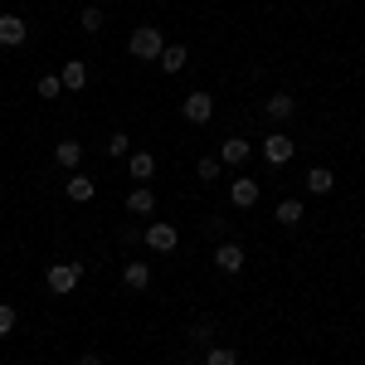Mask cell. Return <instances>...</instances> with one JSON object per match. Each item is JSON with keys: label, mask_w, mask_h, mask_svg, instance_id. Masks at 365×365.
<instances>
[{"label": "cell", "mask_w": 365, "mask_h": 365, "mask_svg": "<svg viewBox=\"0 0 365 365\" xmlns=\"http://www.w3.org/2000/svg\"><path fill=\"white\" fill-rule=\"evenodd\" d=\"M161 49H166V34L156 25H137L132 29V54L137 58H161Z\"/></svg>", "instance_id": "obj_1"}, {"label": "cell", "mask_w": 365, "mask_h": 365, "mask_svg": "<svg viewBox=\"0 0 365 365\" xmlns=\"http://www.w3.org/2000/svg\"><path fill=\"white\" fill-rule=\"evenodd\" d=\"M258 151H263V161H268V166H287V161H292V151H297V141L282 137V132H268V137L258 141Z\"/></svg>", "instance_id": "obj_2"}, {"label": "cell", "mask_w": 365, "mask_h": 365, "mask_svg": "<svg viewBox=\"0 0 365 365\" xmlns=\"http://www.w3.org/2000/svg\"><path fill=\"white\" fill-rule=\"evenodd\" d=\"M78 278H83V263H49V273H44V282H49V292H73L78 287Z\"/></svg>", "instance_id": "obj_3"}, {"label": "cell", "mask_w": 365, "mask_h": 365, "mask_svg": "<svg viewBox=\"0 0 365 365\" xmlns=\"http://www.w3.org/2000/svg\"><path fill=\"white\" fill-rule=\"evenodd\" d=\"M141 239H146V249H156V253H175V249H180L175 225H146V229H141Z\"/></svg>", "instance_id": "obj_4"}, {"label": "cell", "mask_w": 365, "mask_h": 365, "mask_svg": "<svg viewBox=\"0 0 365 365\" xmlns=\"http://www.w3.org/2000/svg\"><path fill=\"white\" fill-rule=\"evenodd\" d=\"M180 117L195 122V127H205V122L215 117V98H210V93H190V98L180 103Z\"/></svg>", "instance_id": "obj_5"}, {"label": "cell", "mask_w": 365, "mask_h": 365, "mask_svg": "<svg viewBox=\"0 0 365 365\" xmlns=\"http://www.w3.org/2000/svg\"><path fill=\"white\" fill-rule=\"evenodd\" d=\"M25 39H29V25L20 15H0V44H5V49H20Z\"/></svg>", "instance_id": "obj_6"}, {"label": "cell", "mask_w": 365, "mask_h": 365, "mask_svg": "<svg viewBox=\"0 0 365 365\" xmlns=\"http://www.w3.org/2000/svg\"><path fill=\"white\" fill-rule=\"evenodd\" d=\"M58 83L68 88V93H83V88H88V63H83V58H68V63L58 68Z\"/></svg>", "instance_id": "obj_7"}, {"label": "cell", "mask_w": 365, "mask_h": 365, "mask_svg": "<svg viewBox=\"0 0 365 365\" xmlns=\"http://www.w3.org/2000/svg\"><path fill=\"white\" fill-rule=\"evenodd\" d=\"M229 200H234V210H253V205H258V180L239 175V180L229 185Z\"/></svg>", "instance_id": "obj_8"}, {"label": "cell", "mask_w": 365, "mask_h": 365, "mask_svg": "<svg viewBox=\"0 0 365 365\" xmlns=\"http://www.w3.org/2000/svg\"><path fill=\"white\" fill-rule=\"evenodd\" d=\"M215 268L229 273V278L244 273V249H239V244H220V249H215Z\"/></svg>", "instance_id": "obj_9"}, {"label": "cell", "mask_w": 365, "mask_h": 365, "mask_svg": "<svg viewBox=\"0 0 365 365\" xmlns=\"http://www.w3.org/2000/svg\"><path fill=\"white\" fill-rule=\"evenodd\" d=\"M63 195L73 200V205H88V200L98 195V185H93V180H88V175H78V170H73V175H68V180H63Z\"/></svg>", "instance_id": "obj_10"}, {"label": "cell", "mask_w": 365, "mask_h": 365, "mask_svg": "<svg viewBox=\"0 0 365 365\" xmlns=\"http://www.w3.org/2000/svg\"><path fill=\"white\" fill-rule=\"evenodd\" d=\"M249 151H253V146L244 137H229L225 146H220V166H244V161H249Z\"/></svg>", "instance_id": "obj_11"}, {"label": "cell", "mask_w": 365, "mask_h": 365, "mask_svg": "<svg viewBox=\"0 0 365 365\" xmlns=\"http://www.w3.org/2000/svg\"><path fill=\"white\" fill-rule=\"evenodd\" d=\"M302 185H307L312 195H331V190H336V175H331V170H327V166H312V170H307V180H302Z\"/></svg>", "instance_id": "obj_12"}, {"label": "cell", "mask_w": 365, "mask_h": 365, "mask_svg": "<svg viewBox=\"0 0 365 365\" xmlns=\"http://www.w3.org/2000/svg\"><path fill=\"white\" fill-rule=\"evenodd\" d=\"M263 113L273 117V122H287V117L297 113V103H292V93H273V98L263 103Z\"/></svg>", "instance_id": "obj_13"}, {"label": "cell", "mask_w": 365, "mask_h": 365, "mask_svg": "<svg viewBox=\"0 0 365 365\" xmlns=\"http://www.w3.org/2000/svg\"><path fill=\"white\" fill-rule=\"evenodd\" d=\"M127 170H132V180H151L156 175V156L151 151H132L127 156Z\"/></svg>", "instance_id": "obj_14"}, {"label": "cell", "mask_w": 365, "mask_h": 365, "mask_svg": "<svg viewBox=\"0 0 365 365\" xmlns=\"http://www.w3.org/2000/svg\"><path fill=\"white\" fill-rule=\"evenodd\" d=\"M54 161L63 170H78V166H83V146H78V141H58V146H54Z\"/></svg>", "instance_id": "obj_15"}, {"label": "cell", "mask_w": 365, "mask_h": 365, "mask_svg": "<svg viewBox=\"0 0 365 365\" xmlns=\"http://www.w3.org/2000/svg\"><path fill=\"white\" fill-rule=\"evenodd\" d=\"M127 210H132V215H151V210H156V190H151V185H137V190L127 195Z\"/></svg>", "instance_id": "obj_16"}, {"label": "cell", "mask_w": 365, "mask_h": 365, "mask_svg": "<svg viewBox=\"0 0 365 365\" xmlns=\"http://www.w3.org/2000/svg\"><path fill=\"white\" fill-rule=\"evenodd\" d=\"M185 68V44H166L161 49V73H180Z\"/></svg>", "instance_id": "obj_17"}, {"label": "cell", "mask_w": 365, "mask_h": 365, "mask_svg": "<svg viewBox=\"0 0 365 365\" xmlns=\"http://www.w3.org/2000/svg\"><path fill=\"white\" fill-rule=\"evenodd\" d=\"M122 282H127L132 292H141V287L151 282V268H146V263H127V268H122Z\"/></svg>", "instance_id": "obj_18"}, {"label": "cell", "mask_w": 365, "mask_h": 365, "mask_svg": "<svg viewBox=\"0 0 365 365\" xmlns=\"http://www.w3.org/2000/svg\"><path fill=\"white\" fill-rule=\"evenodd\" d=\"M278 225H287V229L302 225V200H282L278 205Z\"/></svg>", "instance_id": "obj_19"}, {"label": "cell", "mask_w": 365, "mask_h": 365, "mask_svg": "<svg viewBox=\"0 0 365 365\" xmlns=\"http://www.w3.org/2000/svg\"><path fill=\"white\" fill-rule=\"evenodd\" d=\"M78 25H83V34H98V29H103V10H98V5H88L83 15H78Z\"/></svg>", "instance_id": "obj_20"}, {"label": "cell", "mask_w": 365, "mask_h": 365, "mask_svg": "<svg viewBox=\"0 0 365 365\" xmlns=\"http://www.w3.org/2000/svg\"><path fill=\"white\" fill-rule=\"evenodd\" d=\"M58 93H63V83H58V73H44V78H39V98H44V103H54Z\"/></svg>", "instance_id": "obj_21"}, {"label": "cell", "mask_w": 365, "mask_h": 365, "mask_svg": "<svg viewBox=\"0 0 365 365\" xmlns=\"http://www.w3.org/2000/svg\"><path fill=\"white\" fill-rule=\"evenodd\" d=\"M205 365H239V351H229V346H215V351L205 356Z\"/></svg>", "instance_id": "obj_22"}, {"label": "cell", "mask_w": 365, "mask_h": 365, "mask_svg": "<svg viewBox=\"0 0 365 365\" xmlns=\"http://www.w3.org/2000/svg\"><path fill=\"white\" fill-rule=\"evenodd\" d=\"M127 151H132V141H127V132H113V137H108V156H127Z\"/></svg>", "instance_id": "obj_23"}, {"label": "cell", "mask_w": 365, "mask_h": 365, "mask_svg": "<svg viewBox=\"0 0 365 365\" xmlns=\"http://www.w3.org/2000/svg\"><path fill=\"white\" fill-rule=\"evenodd\" d=\"M15 322H20L15 307H10V302H0V336H10V331H15Z\"/></svg>", "instance_id": "obj_24"}, {"label": "cell", "mask_w": 365, "mask_h": 365, "mask_svg": "<svg viewBox=\"0 0 365 365\" xmlns=\"http://www.w3.org/2000/svg\"><path fill=\"white\" fill-rule=\"evenodd\" d=\"M195 175L200 180H215V175H220V156H205V161L195 166Z\"/></svg>", "instance_id": "obj_25"}, {"label": "cell", "mask_w": 365, "mask_h": 365, "mask_svg": "<svg viewBox=\"0 0 365 365\" xmlns=\"http://www.w3.org/2000/svg\"><path fill=\"white\" fill-rule=\"evenodd\" d=\"M215 336V322H210V317H200L195 327H190V341H210Z\"/></svg>", "instance_id": "obj_26"}, {"label": "cell", "mask_w": 365, "mask_h": 365, "mask_svg": "<svg viewBox=\"0 0 365 365\" xmlns=\"http://www.w3.org/2000/svg\"><path fill=\"white\" fill-rule=\"evenodd\" d=\"M78 365H103V356H98V351H83V356H78Z\"/></svg>", "instance_id": "obj_27"}]
</instances>
